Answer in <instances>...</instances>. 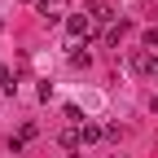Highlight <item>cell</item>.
<instances>
[{
	"label": "cell",
	"instance_id": "cell-1",
	"mask_svg": "<svg viewBox=\"0 0 158 158\" xmlns=\"http://www.w3.org/2000/svg\"><path fill=\"white\" fill-rule=\"evenodd\" d=\"M66 31H70L75 40H88V35H92V18H88V13H70V18H66Z\"/></svg>",
	"mask_w": 158,
	"mask_h": 158
},
{
	"label": "cell",
	"instance_id": "cell-2",
	"mask_svg": "<svg viewBox=\"0 0 158 158\" xmlns=\"http://www.w3.org/2000/svg\"><path fill=\"white\" fill-rule=\"evenodd\" d=\"M88 18H92V22H101V27H114V9L101 5V0H92V5H88Z\"/></svg>",
	"mask_w": 158,
	"mask_h": 158
},
{
	"label": "cell",
	"instance_id": "cell-3",
	"mask_svg": "<svg viewBox=\"0 0 158 158\" xmlns=\"http://www.w3.org/2000/svg\"><path fill=\"white\" fill-rule=\"evenodd\" d=\"M127 66H132V70H141V75H149V70H154V53H132V57H127Z\"/></svg>",
	"mask_w": 158,
	"mask_h": 158
},
{
	"label": "cell",
	"instance_id": "cell-4",
	"mask_svg": "<svg viewBox=\"0 0 158 158\" xmlns=\"http://www.w3.org/2000/svg\"><path fill=\"white\" fill-rule=\"evenodd\" d=\"M57 141H62L66 149H79V145H84V127H66L62 136H57Z\"/></svg>",
	"mask_w": 158,
	"mask_h": 158
},
{
	"label": "cell",
	"instance_id": "cell-5",
	"mask_svg": "<svg viewBox=\"0 0 158 158\" xmlns=\"http://www.w3.org/2000/svg\"><path fill=\"white\" fill-rule=\"evenodd\" d=\"M97 141H101V127H97V123H84V145H97Z\"/></svg>",
	"mask_w": 158,
	"mask_h": 158
},
{
	"label": "cell",
	"instance_id": "cell-6",
	"mask_svg": "<svg viewBox=\"0 0 158 158\" xmlns=\"http://www.w3.org/2000/svg\"><path fill=\"white\" fill-rule=\"evenodd\" d=\"M141 44H145V48H158V27H145V31H141Z\"/></svg>",
	"mask_w": 158,
	"mask_h": 158
},
{
	"label": "cell",
	"instance_id": "cell-7",
	"mask_svg": "<svg viewBox=\"0 0 158 158\" xmlns=\"http://www.w3.org/2000/svg\"><path fill=\"white\" fill-rule=\"evenodd\" d=\"M123 35H127V22H118V27H110V31H106V40H110V44H118Z\"/></svg>",
	"mask_w": 158,
	"mask_h": 158
},
{
	"label": "cell",
	"instance_id": "cell-8",
	"mask_svg": "<svg viewBox=\"0 0 158 158\" xmlns=\"http://www.w3.org/2000/svg\"><path fill=\"white\" fill-rule=\"evenodd\" d=\"M9 88H13V70H9V66H0V92H9Z\"/></svg>",
	"mask_w": 158,
	"mask_h": 158
},
{
	"label": "cell",
	"instance_id": "cell-9",
	"mask_svg": "<svg viewBox=\"0 0 158 158\" xmlns=\"http://www.w3.org/2000/svg\"><path fill=\"white\" fill-rule=\"evenodd\" d=\"M66 158H75V154H66Z\"/></svg>",
	"mask_w": 158,
	"mask_h": 158
}]
</instances>
